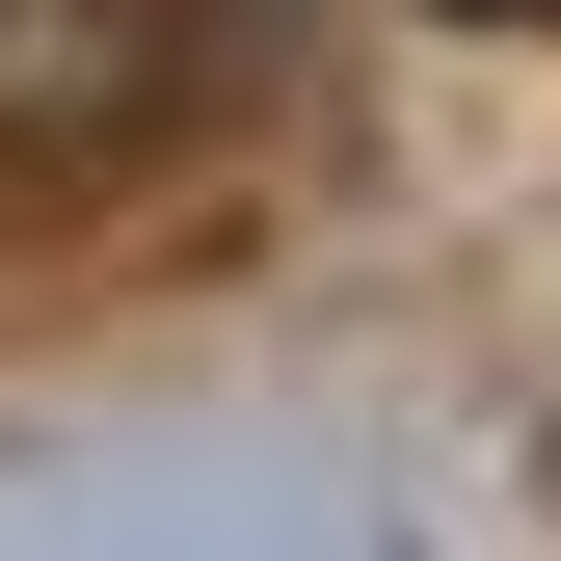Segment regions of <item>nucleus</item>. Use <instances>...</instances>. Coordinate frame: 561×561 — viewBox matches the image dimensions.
<instances>
[{
	"label": "nucleus",
	"instance_id": "f257e3e1",
	"mask_svg": "<svg viewBox=\"0 0 561 561\" xmlns=\"http://www.w3.org/2000/svg\"><path fill=\"white\" fill-rule=\"evenodd\" d=\"M455 27H508V0H455Z\"/></svg>",
	"mask_w": 561,
	"mask_h": 561
}]
</instances>
